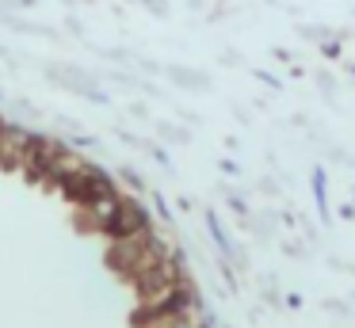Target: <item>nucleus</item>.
I'll return each instance as SVG.
<instances>
[{
  "label": "nucleus",
  "mask_w": 355,
  "mask_h": 328,
  "mask_svg": "<svg viewBox=\"0 0 355 328\" xmlns=\"http://www.w3.org/2000/svg\"><path fill=\"white\" fill-rule=\"evenodd\" d=\"M39 141L24 130L0 126V164L8 168H39Z\"/></svg>",
  "instance_id": "nucleus-1"
}]
</instances>
